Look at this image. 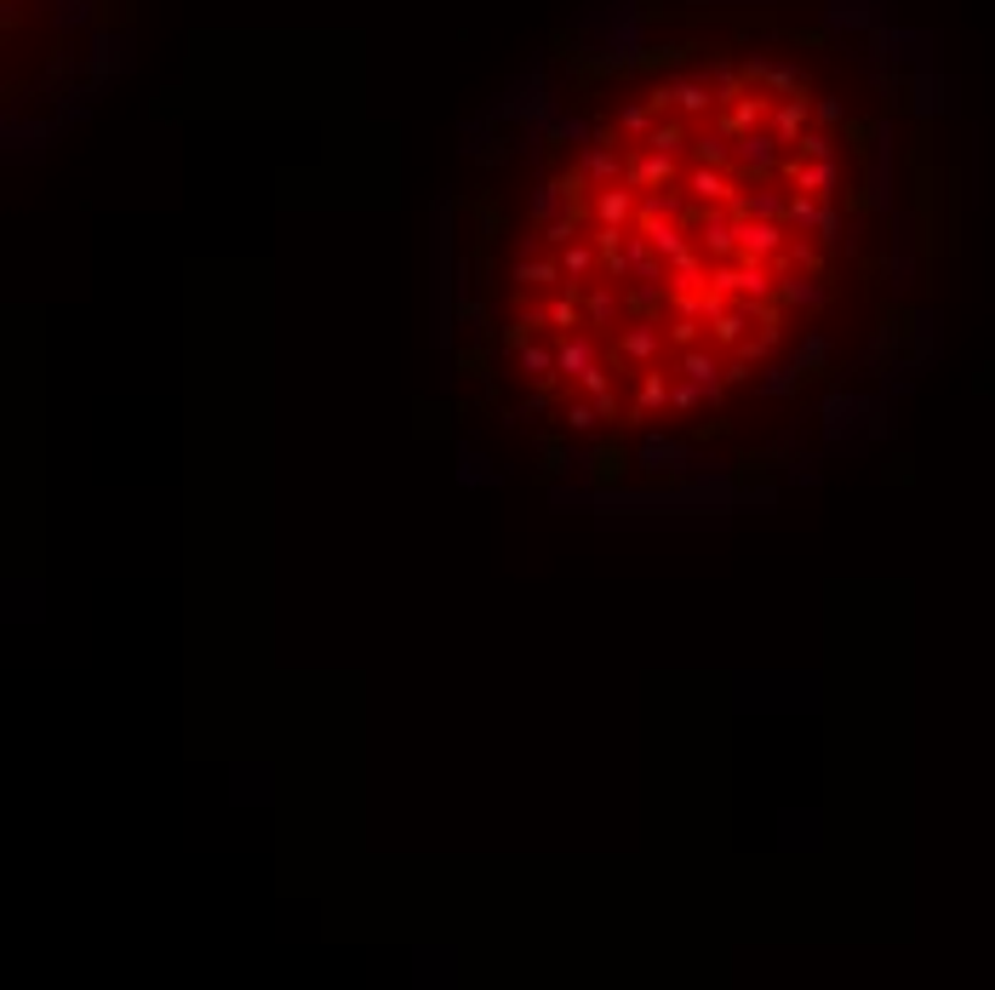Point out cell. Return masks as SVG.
Returning a JSON list of instances; mask_svg holds the SVG:
<instances>
[{
  "label": "cell",
  "mask_w": 995,
  "mask_h": 990,
  "mask_svg": "<svg viewBox=\"0 0 995 990\" xmlns=\"http://www.w3.org/2000/svg\"><path fill=\"white\" fill-rule=\"evenodd\" d=\"M721 459H704V452L693 441H670L658 436V429H647L641 441H635V470L647 475H698V470H716Z\"/></svg>",
  "instance_id": "1"
},
{
  "label": "cell",
  "mask_w": 995,
  "mask_h": 990,
  "mask_svg": "<svg viewBox=\"0 0 995 990\" xmlns=\"http://www.w3.org/2000/svg\"><path fill=\"white\" fill-rule=\"evenodd\" d=\"M789 149L778 143L773 126H750V133L732 138V177L738 184H767V177H778Z\"/></svg>",
  "instance_id": "2"
},
{
  "label": "cell",
  "mask_w": 995,
  "mask_h": 990,
  "mask_svg": "<svg viewBox=\"0 0 995 990\" xmlns=\"http://www.w3.org/2000/svg\"><path fill=\"white\" fill-rule=\"evenodd\" d=\"M658 355H663V321H629L606 344V361L612 367H635V372L658 367Z\"/></svg>",
  "instance_id": "3"
},
{
  "label": "cell",
  "mask_w": 995,
  "mask_h": 990,
  "mask_svg": "<svg viewBox=\"0 0 995 990\" xmlns=\"http://www.w3.org/2000/svg\"><path fill=\"white\" fill-rule=\"evenodd\" d=\"M870 407L876 401H864V395H853V390H830L824 401H819V429H824V441L830 447H847L864 424H870Z\"/></svg>",
  "instance_id": "4"
},
{
  "label": "cell",
  "mask_w": 995,
  "mask_h": 990,
  "mask_svg": "<svg viewBox=\"0 0 995 990\" xmlns=\"http://www.w3.org/2000/svg\"><path fill=\"white\" fill-rule=\"evenodd\" d=\"M635 464V447H624L618 436L612 441H595L578 452V475L590 481V487H612V481H624V470Z\"/></svg>",
  "instance_id": "5"
},
{
  "label": "cell",
  "mask_w": 995,
  "mask_h": 990,
  "mask_svg": "<svg viewBox=\"0 0 995 990\" xmlns=\"http://www.w3.org/2000/svg\"><path fill=\"white\" fill-rule=\"evenodd\" d=\"M618 315H624V281H612V275H595L590 287H583V321H590V333H618Z\"/></svg>",
  "instance_id": "6"
},
{
  "label": "cell",
  "mask_w": 995,
  "mask_h": 990,
  "mask_svg": "<svg viewBox=\"0 0 995 990\" xmlns=\"http://www.w3.org/2000/svg\"><path fill=\"white\" fill-rule=\"evenodd\" d=\"M778 177H784V184H796V189H807V195H819V200H830V195H835V184H841V161H807V156H784Z\"/></svg>",
  "instance_id": "7"
},
{
  "label": "cell",
  "mask_w": 995,
  "mask_h": 990,
  "mask_svg": "<svg viewBox=\"0 0 995 990\" xmlns=\"http://www.w3.org/2000/svg\"><path fill=\"white\" fill-rule=\"evenodd\" d=\"M675 372H681V378H693V384H704V390H709V407H721V401H727V378H721L716 349H704V344H693V349H675Z\"/></svg>",
  "instance_id": "8"
},
{
  "label": "cell",
  "mask_w": 995,
  "mask_h": 990,
  "mask_svg": "<svg viewBox=\"0 0 995 990\" xmlns=\"http://www.w3.org/2000/svg\"><path fill=\"white\" fill-rule=\"evenodd\" d=\"M590 212H595V223H612V230H635L641 195H635V184H606V189L590 195Z\"/></svg>",
  "instance_id": "9"
},
{
  "label": "cell",
  "mask_w": 995,
  "mask_h": 990,
  "mask_svg": "<svg viewBox=\"0 0 995 990\" xmlns=\"http://www.w3.org/2000/svg\"><path fill=\"white\" fill-rule=\"evenodd\" d=\"M624 184H635V189H670V184H681V166H675V156H663V149H641V156L624 161Z\"/></svg>",
  "instance_id": "10"
},
{
  "label": "cell",
  "mask_w": 995,
  "mask_h": 990,
  "mask_svg": "<svg viewBox=\"0 0 995 990\" xmlns=\"http://www.w3.org/2000/svg\"><path fill=\"white\" fill-rule=\"evenodd\" d=\"M681 189L693 195V200H704V207H732V195H738V177H727V166H693V172H681Z\"/></svg>",
  "instance_id": "11"
},
{
  "label": "cell",
  "mask_w": 995,
  "mask_h": 990,
  "mask_svg": "<svg viewBox=\"0 0 995 990\" xmlns=\"http://www.w3.org/2000/svg\"><path fill=\"white\" fill-rule=\"evenodd\" d=\"M778 303L784 310H819V303H830V281L824 275H796V264H789L784 275H778Z\"/></svg>",
  "instance_id": "12"
},
{
  "label": "cell",
  "mask_w": 995,
  "mask_h": 990,
  "mask_svg": "<svg viewBox=\"0 0 995 990\" xmlns=\"http://www.w3.org/2000/svg\"><path fill=\"white\" fill-rule=\"evenodd\" d=\"M807 120H812V97H773V110H767V126L778 133V143H784V149H796V143H801Z\"/></svg>",
  "instance_id": "13"
},
{
  "label": "cell",
  "mask_w": 995,
  "mask_h": 990,
  "mask_svg": "<svg viewBox=\"0 0 995 990\" xmlns=\"http://www.w3.org/2000/svg\"><path fill=\"white\" fill-rule=\"evenodd\" d=\"M744 81H750V87H767V92H778V97H807V74L789 69V64L755 58V64H744Z\"/></svg>",
  "instance_id": "14"
},
{
  "label": "cell",
  "mask_w": 995,
  "mask_h": 990,
  "mask_svg": "<svg viewBox=\"0 0 995 990\" xmlns=\"http://www.w3.org/2000/svg\"><path fill=\"white\" fill-rule=\"evenodd\" d=\"M767 110H773V97H761V87H750L744 97H738V104H727L721 110V133L727 138H738V133H750V126H767Z\"/></svg>",
  "instance_id": "15"
},
{
  "label": "cell",
  "mask_w": 995,
  "mask_h": 990,
  "mask_svg": "<svg viewBox=\"0 0 995 990\" xmlns=\"http://www.w3.org/2000/svg\"><path fill=\"white\" fill-rule=\"evenodd\" d=\"M560 275H567V287L583 292L601 275V246L595 241H567V246H560Z\"/></svg>",
  "instance_id": "16"
},
{
  "label": "cell",
  "mask_w": 995,
  "mask_h": 990,
  "mask_svg": "<svg viewBox=\"0 0 995 990\" xmlns=\"http://www.w3.org/2000/svg\"><path fill=\"white\" fill-rule=\"evenodd\" d=\"M658 407H670V372L647 367L641 372V390H635V401H629V424H647Z\"/></svg>",
  "instance_id": "17"
},
{
  "label": "cell",
  "mask_w": 995,
  "mask_h": 990,
  "mask_svg": "<svg viewBox=\"0 0 995 990\" xmlns=\"http://www.w3.org/2000/svg\"><path fill=\"white\" fill-rule=\"evenodd\" d=\"M635 230L658 246V258H681L686 246H698V241H686V223L681 218H635Z\"/></svg>",
  "instance_id": "18"
},
{
  "label": "cell",
  "mask_w": 995,
  "mask_h": 990,
  "mask_svg": "<svg viewBox=\"0 0 995 990\" xmlns=\"http://www.w3.org/2000/svg\"><path fill=\"white\" fill-rule=\"evenodd\" d=\"M555 361H560V378H578L590 361H601V344H595V333H560V344H555Z\"/></svg>",
  "instance_id": "19"
},
{
  "label": "cell",
  "mask_w": 995,
  "mask_h": 990,
  "mask_svg": "<svg viewBox=\"0 0 995 990\" xmlns=\"http://www.w3.org/2000/svg\"><path fill=\"white\" fill-rule=\"evenodd\" d=\"M801 384H807V372H801L796 361H778V367H767V372L755 378V395H761V401H796Z\"/></svg>",
  "instance_id": "20"
},
{
  "label": "cell",
  "mask_w": 995,
  "mask_h": 990,
  "mask_svg": "<svg viewBox=\"0 0 995 990\" xmlns=\"http://www.w3.org/2000/svg\"><path fill=\"white\" fill-rule=\"evenodd\" d=\"M709 287V258L704 246H686L681 258H670V292H704Z\"/></svg>",
  "instance_id": "21"
},
{
  "label": "cell",
  "mask_w": 995,
  "mask_h": 990,
  "mask_svg": "<svg viewBox=\"0 0 995 990\" xmlns=\"http://www.w3.org/2000/svg\"><path fill=\"white\" fill-rule=\"evenodd\" d=\"M750 321H755V310H750V303H738V310L727 303V310H721L716 321H709V344H721V349H738V344L750 338Z\"/></svg>",
  "instance_id": "22"
},
{
  "label": "cell",
  "mask_w": 995,
  "mask_h": 990,
  "mask_svg": "<svg viewBox=\"0 0 995 990\" xmlns=\"http://www.w3.org/2000/svg\"><path fill=\"white\" fill-rule=\"evenodd\" d=\"M670 97H675L681 115H709V110H721V92L709 87V81H670Z\"/></svg>",
  "instance_id": "23"
},
{
  "label": "cell",
  "mask_w": 995,
  "mask_h": 990,
  "mask_svg": "<svg viewBox=\"0 0 995 990\" xmlns=\"http://www.w3.org/2000/svg\"><path fill=\"white\" fill-rule=\"evenodd\" d=\"M509 275H516L521 292H527V287H567V275H560V258H527V252H521Z\"/></svg>",
  "instance_id": "24"
},
{
  "label": "cell",
  "mask_w": 995,
  "mask_h": 990,
  "mask_svg": "<svg viewBox=\"0 0 995 990\" xmlns=\"http://www.w3.org/2000/svg\"><path fill=\"white\" fill-rule=\"evenodd\" d=\"M516 361H521V372L532 378V384H560V361H555V349H544V344H521L516 349Z\"/></svg>",
  "instance_id": "25"
},
{
  "label": "cell",
  "mask_w": 995,
  "mask_h": 990,
  "mask_svg": "<svg viewBox=\"0 0 995 990\" xmlns=\"http://www.w3.org/2000/svg\"><path fill=\"white\" fill-rule=\"evenodd\" d=\"M819 218H824V200H819V195L789 189V212H784L789 230H796V235H812V230H819Z\"/></svg>",
  "instance_id": "26"
},
{
  "label": "cell",
  "mask_w": 995,
  "mask_h": 990,
  "mask_svg": "<svg viewBox=\"0 0 995 990\" xmlns=\"http://www.w3.org/2000/svg\"><path fill=\"white\" fill-rule=\"evenodd\" d=\"M578 452H583V447L567 441V429L539 441V459H544V470H555V475H578Z\"/></svg>",
  "instance_id": "27"
},
{
  "label": "cell",
  "mask_w": 995,
  "mask_h": 990,
  "mask_svg": "<svg viewBox=\"0 0 995 990\" xmlns=\"http://www.w3.org/2000/svg\"><path fill=\"white\" fill-rule=\"evenodd\" d=\"M595 424H601V407H595V401H572V390L560 395V429H567V436H590Z\"/></svg>",
  "instance_id": "28"
},
{
  "label": "cell",
  "mask_w": 995,
  "mask_h": 990,
  "mask_svg": "<svg viewBox=\"0 0 995 990\" xmlns=\"http://www.w3.org/2000/svg\"><path fill=\"white\" fill-rule=\"evenodd\" d=\"M539 333H549V310H521L516 321L504 326V349H521V344H532Z\"/></svg>",
  "instance_id": "29"
},
{
  "label": "cell",
  "mask_w": 995,
  "mask_h": 990,
  "mask_svg": "<svg viewBox=\"0 0 995 990\" xmlns=\"http://www.w3.org/2000/svg\"><path fill=\"white\" fill-rule=\"evenodd\" d=\"M686 143H693V133H686V115H681V120H675V115H670V120L658 115V126L647 133V149H663V156H681Z\"/></svg>",
  "instance_id": "30"
},
{
  "label": "cell",
  "mask_w": 995,
  "mask_h": 990,
  "mask_svg": "<svg viewBox=\"0 0 995 990\" xmlns=\"http://www.w3.org/2000/svg\"><path fill=\"white\" fill-rule=\"evenodd\" d=\"M567 207H572V200H567V189H560V184H555V177H544V184H539V189H532V218H539V230H544V223H549V218H560V212H567Z\"/></svg>",
  "instance_id": "31"
},
{
  "label": "cell",
  "mask_w": 995,
  "mask_h": 990,
  "mask_svg": "<svg viewBox=\"0 0 995 990\" xmlns=\"http://www.w3.org/2000/svg\"><path fill=\"white\" fill-rule=\"evenodd\" d=\"M789 361H796V367H801L807 378L830 372V338H824V333H807V338H801V349L789 355Z\"/></svg>",
  "instance_id": "32"
},
{
  "label": "cell",
  "mask_w": 995,
  "mask_h": 990,
  "mask_svg": "<svg viewBox=\"0 0 995 990\" xmlns=\"http://www.w3.org/2000/svg\"><path fill=\"white\" fill-rule=\"evenodd\" d=\"M652 126H658V110H652V104H624V110H618V133L635 138V143H647Z\"/></svg>",
  "instance_id": "33"
},
{
  "label": "cell",
  "mask_w": 995,
  "mask_h": 990,
  "mask_svg": "<svg viewBox=\"0 0 995 990\" xmlns=\"http://www.w3.org/2000/svg\"><path fill=\"white\" fill-rule=\"evenodd\" d=\"M458 464H464V470H458V481H464V487H498V470L481 459V452L464 447V452H458Z\"/></svg>",
  "instance_id": "34"
},
{
  "label": "cell",
  "mask_w": 995,
  "mask_h": 990,
  "mask_svg": "<svg viewBox=\"0 0 995 990\" xmlns=\"http://www.w3.org/2000/svg\"><path fill=\"white\" fill-rule=\"evenodd\" d=\"M549 138L555 143H595V126L583 120V115H555L549 120Z\"/></svg>",
  "instance_id": "35"
},
{
  "label": "cell",
  "mask_w": 995,
  "mask_h": 990,
  "mask_svg": "<svg viewBox=\"0 0 995 990\" xmlns=\"http://www.w3.org/2000/svg\"><path fill=\"white\" fill-rule=\"evenodd\" d=\"M693 156H698L704 166H732V138L716 126V138H693Z\"/></svg>",
  "instance_id": "36"
},
{
  "label": "cell",
  "mask_w": 995,
  "mask_h": 990,
  "mask_svg": "<svg viewBox=\"0 0 995 990\" xmlns=\"http://www.w3.org/2000/svg\"><path fill=\"white\" fill-rule=\"evenodd\" d=\"M704 315H686V310H675V321H670V349H693L698 338H704Z\"/></svg>",
  "instance_id": "37"
},
{
  "label": "cell",
  "mask_w": 995,
  "mask_h": 990,
  "mask_svg": "<svg viewBox=\"0 0 995 990\" xmlns=\"http://www.w3.org/2000/svg\"><path fill=\"white\" fill-rule=\"evenodd\" d=\"M670 407L675 413H698V407H709V390L693 384V378H681V384H670Z\"/></svg>",
  "instance_id": "38"
},
{
  "label": "cell",
  "mask_w": 995,
  "mask_h": 990,
  "mask_svg": "<svg viewBox=\"0 0 995 990\" xmlns=\"http://www.w3.org/2000/svg\"><path fill=\"white\" fill-rule=\"evenodd\" d=\"M789 156H807V161H835V138L830 133H801V143Z\"/></svg>",
  "instance_id": "39"
},
{
  "label": "cell",
  "mask_w": 995,
  "mask_h": 990,
  "mask_svg": "<svg viewBox=\"0 0 995 990\" xmlns=\"http://www.w3.org/2000/svg\"><path fill=\"white\" fill-rule=\"evenodd\" d=\"M789 487H819V459H812V452L789 459Z\"/></svg>",
  "instance_id": "40"
},
{
  "label": "cell",
  "mask_w": 995,
  "mask_h": 990,
  "mask_svg": "<svg viewBox=\"0 0 995 990\" xmlns=\"http://www.w3.org/2000/svg\"><path fill=\"white\" fill-rule=\"evenodd\" d=\"M458 321H464L470 333H487V303H475L470 292H458Z\"/></svg>",
  "instance_id": "41"
},
{
  "label": "cell",
  "mask_w": 995,
  "mask_h": 990,
  "mask_svg": "<svg viewBox=\"0 0 995 990\" xmlns=\"http://www.w3.org/2000/svg\"><path fill=\"white\" fill-rule=\"evenodd\" d=\"M899 338H904V333H899V321H881V333H876V344H870V361L881 367V361H887V355H892V349H899Z\"/></svg>",
  "instance_id": "42"
},
{
  "label": "cell",
  "mask_w": 995,
  "mask_h": 990,
  "mask_svg": "<svg viewBox=\"0 0 995 990\" xmlns=\"http://www.w3.org/2000/svg\"><path fill=\"white\" fill-rule=\"evenodd\" d=\"M812 241H824V246H841V241H847V235H841V212L830 207V200H824V218H819V230H812Z\"/></svg>",
  "instance_id": "43"
},
{
  "label": "cell",
  "mask_w": 995,
  "mask_h": 990,
  "mask_svg": "<svg viewBox=\"0 0 995 990\" xmlns=\"http://www.w3.org/2000/svg\"><path fill=\"white\" fill-rule=\"evenodd\" d=\"M458 367H464L470 378H481V384H493V361H487V349H464V355H458Z\"/></svg>",
  "instance_id": "44"
},
{
  "label": "cell",
  "mask_w": 995,
  "mask_h": 990,
  "mask_svg": "<svg viewBox=\"0 0 995 990\" xmlns=\"http://www.w3.org/2000/svg\"><path fill=\"white\" fill-rule=\"evenodd\" d=\"M555 407V395H549V384H539L527 401H521V413H509V418H539V413H549Z\"/></svg>",
  "instance_id": "45"
},
{
  "label": "cell",
  "mask_w": 995,
  "mask_h": 990,
  "mask_svg": "<svg viewBox=\"0 0 995 990\" xmlns=\"http://www.w3.org/2000/svg\"><path fill=\"white\" fill-rule=\"evenodd\" d=\"M812 120H819V126H841V120H847V104H841V97H819V104H812Z\"/></svg>",
  "instance_id": "46"
},
{
  "label": "cell",
  "mask_w": 995,
  "mask_h": 990,
  "mask_svg": "<svg viewBox=\"0 0 995 990\" xmlns=\"http://www.w3.org/2000/svg\"><path fill=\"white\" fill-rule=\"evenodd\" d=\"M750 367H755L750 355H732V361H721V378H727V384H750V378H755Z\"/></svg>",
  "instance_id": "47"
}]
</instances>
